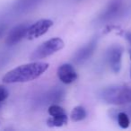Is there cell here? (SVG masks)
I'll return each instance as SVG.
<instances>
[{
	"mask_svg": "<svg viewBox=\"0 0 131 131\" xmlns=\"http://www.w3.org/2000/svg\"><path fill=\"white\" fill-rule=\"evenodd\" d=\"M49 67V65L48 63L40 61L24 64L7 72L3 77L2 81L6 84L30 82L40 77Z\"/></svg>",
	"mask_w": 131,
	"mask_h": 131,
	"instance_id": "cell-1",
	"label": "cell"
},
{
	"mask_svg": "<svg viewBox=\"0 0 131 131\" xmlns=\"http://www.w3.org/2000/svg\"><path fill=\"white\" fill-rule=\"evenodd\" d=\"M102 101L114 105H122L131 102V87L114 85L104 88L100 93Z\"/></svg>",
	"mask_w": 131,
	"mask_h": 131,
	"instance_id": "cell-2",
	"label": "cell"
},
{
	"mask_svg": "<svg viewBox=\"0 0 131 131\" xmlns=\"http://www.w3.org/2000/svg\"><path fill=\"white\" fill-rule=\"evenodd\" d=\"M65 46L63 40L58 37L49 39V40L41 43L31 55V59L37 60L48 58L55 54L58 51L61 50Z\"/></svg>",
	"mask_w": 131,
	"mask_h": 131,
	"instance_id": "cell-3",
	"label": "cell"
},
{
	"mask_svg": "<svg viewBox=\"0 0 131 131\" xmlns=\"http://www.w3.org/2000/svg\"><path fill=\"white\" fill-rule=\"evenodd\" d=\"M53 26V22L49 19H40L28 27L26 38L28 40H34L48 32Z\"/></svg>",
	"mask_w": 131,
	"mask_h": 131,
	"instance_id": "cell-4",
	"label": "cell"
},
{
	"mask_svg": "<svg viewBox=\"0 0 131 131\" xmlns=\"http://www.w3.org/2000/svg\"><path fill=\"white\" fill-rule=\"evenodd\" d=\"M122 55H123V48L119 45L111 46L108 50V63L113 73L118 74L121 69Z\"/></svg>",
	"mask_w": 131,
	"mask_h": 131,
	"instance_id": "cell-5",
	"label": "cell"
},
{
	"mask_svg": "<svg viewBox=\"0 0 131 131\" xmlns=\"http://www.w3.org/2000/svg\"><path fill=\"white\" fill-rule=\"evenodd\" d=\"M97 42H98L97 38H93L85 46L78 49L74 56V62L75 64H83L87 61L94 53L97 48Z\"/></svg>",
	"mask_w": 131,
	"mask_h": 131,
	"instance_id": "cell-6",
	"label": "cell"
},
{
	"mask_svg": "<svg viewBox=\"0 0 131 131\" xmlns=\"http://www.w3.org/2000/svg\"><path fill=\"white\" fill-rule=\"evenodd\" d=\"M57 75L60 81L65 84L74 83L77 79V73L71 64L65 63L59 66L57 71Z\"/></svg>",
	"mask_w": 131,
	"mask_h": 131,
	"instance_id": "cell-7",
	"label": "cell"
},
{
	"mask_svg": "<svg viewBox=\"0 0 131 131\" xmlns=\"http://www.w3.org/2000/svg\"><path fill=\"white\" fill-rule=\"evenodd\" d=\"M28 27H29V25L27 24H21L14 27L6 38V43L9 46H13L18 43L20 40H22L26 36Z\"/></svg>",
	"mask_w": 131,
	"mask_h": 131,
	"instance_id": "cell-8",
	"label": "cell"
},
{
	"mask_svg": "<svg viewBox=\"0 0 131 131\" xmlns=\"http://www.w3.org/2000/svg\"><path fill=\"white\" fill-rule=\"evenodd\" d=\"M122 7V0H111L109 3L106 9L102 12V14L99 17V20L103 22V21H108L114 17L118 13Z\"/></svg>",
	"mask_w": 131,
	"mask_h": 131,
	"instance_id": "cell-9",
	"label": "cell"
},
{
	"mask_svg": "<svg viewBox=\"0 0 131 131\" xmlns=\"http://www.w3.org/2000/svg\"><path fill=\"white\" fill-rule=\"evenodd\" d=\"M65 97V91L61 88H54L50 90L47 94L44 96V101L45 103H58L61 102Z\"/></svg>",
	"mask_w": 131,
	"mask_h": 131,
	"instance_id": "cell-10",
	"label": "cell"
},
{
	"mask_svg": "<svg viewBox=\"0 0 131 131\" xmlns=\"http://www.w3.org/2000/svg\"><path fill=\"white\" fill-rule=\"evenodd\" d=\"M68 124V115L62 116H50L47 119V125L49 127H60Z\"/></svg>",
	"mask_w": 131,
	"mask_h": 131,
	"instance_id": "cell-11",
	"label": "cell"
},
{
	"mask_svg": "<svg viewBox=\"0 0 131 131\" xmlns=\"http://www.w3.org/2000/svg\"><path fill=\"white\" fill-rule=\"evenodd\" d=\"M87 116V112H86V110L84 109V107L79 105L77 106L73 109V111H71V119L75 122H78V121H82Z\"/></svg>",
	"mask_w": 131,
	"mask_h": 131,
	"instance_id": "cell-12",
	"label": "cell"
},
{
	"mask_svg": "<svg viewBox=\"0 0 131 131\" xmlns=\"http://www.w3.org/2000/svg\"><path fill=\"white\" fill-rule=\"evenodd\" d=\"M117 120H118V124L121 128H127L130 124V119H129V116L127 113L124 112V111H120L117 115Z\"/></svg>",
	"mask_w": 131,
	"mask_h": 131,
	"instance_id": "cell-13",
	"label": "cell"
},
{
	"mask_svg": "<svg viewBox=\"0 0 131 131\" xmlns=\"http://www.w3.org/2000/svg\"><path fill=\"white\" fill-rule=\"evenodd\" d=\"M48 112L50 116H62V115L67 114L65 111V110L61 107V106L58 105L57 103L51 104L49 107Z\"/></svg>",
	"mask_w": 131,
	"mask_h": 131,
	"instance_id": "cell-14",
	"label": "cell"
},
{
	"mask_svg": "<svg viewBox=\"0 0 131 131\" xmlns=\"http://www.w3.org/2000/svg\"><path fill=\"white\" fill-rule=\"evenodd\" d=\"M40 0H20L19 1V6L22 8H27V7H32L33 6L40 2Z\"/></svg>",
	"mask_w": 131,
	"mask_h": 131,
	"instance_id": "cell-15",
	"label": "cell"
},
{
	"mask_svg": "<svg viewBox=\"0 0 131 131\" xmlns=\"http://www.w3.org/2000/svg\"><path fill=\"white\" fill-rule=\"evenodd\" d=\"M8 97V91L6 87L0 85V103L3 102Z\"/></svg>",
	"mask_w": 131,
	"mask_h": 131,
	"instance_id": "cell-16",
	"label": "cell"
},
{
	"mask_svg": "<svg viewBox=\"0 0 131 131\" xmlns=\"http://www.w3.org/2000/svg\"><path fill=\"white\" fill-rule=\"evenodd\" d=\"M125 37H126V39H127V41L131 44V31H127V32H126Z\"/></svg>",
	"mask_w": 131,
	"mask_h": 131,
	"instance_id": "cell-17",
	"label": "cell"
},
{
	"mask_svg": "<svg viewBox=\"0 0 131 131\" xmlns=\"http://www.w3.org/2000/svg\"><path fill=\"white\" fill-rule=\"evenodd\" d=\"M4 30H5V26H1V27H0V36H1V34L3 33Z\"/></svg>",
	"mask_w": 131,
	"mask_h": 131,
	"instance_id": "cell-18",
	"label": "cell"
},
{
	"mask_svg": "<svg viewBox=\"0 0 131 131\" xmlns=\"http://www.w3.org/2000/svg\"><path fill=\"white\" fill-rule=\"evenodd\" d=\"M129 57H130V61H131V49H129ZM130 75H131V71H130Z\"/></svg>",
	"mask_w": 131,
	"mask_h": 131,
	"instance_id": "cell-19",
	"label": "cell"
}]
</instances>
